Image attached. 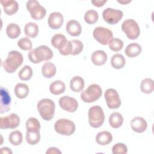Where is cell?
Instances as JSON below:
<instances>
[{"label": "cell", "instance_id": "cell-1", "mask_svg": "<svg viewBox=\"0 0 154 154\" xmlns=\"http://www.w3.org/2000/svg\"><path fill=\"white\" fill-rule=\"evenodd\" d=\"M53 55L52 51L46 45H40L30 51L28 54L29 60L34 64L50 60L53 57Z\"/></svg>", "mask_w": 154, "mask_h": 154}, {"label": "cell", "instance_id": "cell-2", "mask_svg": "<svg viewBox=\"0 0 154 154\" xmlns=\"http://www.w3.org/2000/svg\"><path fill=\"white\" fill-rule=\"evenodd\" d=\"M23 61V57L22 54L17 51L9 52L5 60L2 62L4 69L8 73L14 72Z\"/></svg>", "mask_w": 154, "mask_h": 154}, {"label": "cell", "instance_id": "cell-3", "mask_svg": "<svg viewBox=\"0 0 154 154\" xmlns=\"http://www.w3.org/2000/svg\"><path fill=\"white\" fill-rule=\"evenodd\" d=\"M37 108L43 120L49 121L54 117L55 105L52 100L48 98L42 99L38 102Z\"/></svg>", "mask_w": 154, "mask_h": 154}, {"label": "cell", "instance_id": "cell-4", "mask_svg": "<svg viewBox=\"0 0 154 154\" xmlns=\"http://www.w3.org/2000/svg\"><path fill=\"white\" fill-rule=\"evenodd\" d=\"M88 116L89 124L94 128L100 127L105 120V115L103 109L99 105L90 107L88 109Z\"/></svg>", "mask_w": 154, "mask_h": 154}, {"label": "cell", "instance_id": "cell-5", "mask_svg": "<svg viewBox=\"0 0 154 154\" xmlns=\"http://www.w3.org/2000/svg\"><path fill=\"white\" fill-rule=\"evenodd\" d=\"M102 94L101 87L96 84L90 85L81 93V99L85 103H91L99 99Z\"/></svg>", "mask_w": 154, "mask_h": 154}, {"label": "cell", "instance_id": "cell-6", "mask_svg": "<svg viewBox=\"0 0 154 154\" xmlns=\"http://www.w3.org/2000/svg\"><path fill=\"white\" fill-rule=\"evenodd\" d=\"M121 28L127 37L131 40L137 39L140 34L139 25L134 19H126L123 22Z\"/></svg>", "mask_w": 154, "mask_h": 154}, {"label": "cell", "instance_id": "cell-7", "mask_svg": "<svg viewBox=\"0 0 154 154\" xmlns=\"http://www.w3.org/2000/svg\"><path fill=\"white\" fill-rule=\"evenodd\" d=\"M55 131L61 135L69 136L75 131V125L70 120L67 119H60L54 124Z\"/></svg>", "mask_w": 154, "mask_h": 154}, {"label": "cell", "instance_id": "cell-8", "mask_svg": "<svg viewBox=\"0 0 154 154\" xmlns=\"http://www.w3.org/2000/svg\"><path fill=\"white\" fill-rule=\"evenodd\" d=\"M26 8L31 16L34 20L42 19L46 14L45 8L42 6L36 0H29L26 2Z\"/></svg>", "mask_w": 154, "mask_h": 154}, {"label": "cell", "instance_id": "cell-9", "mask_svg": "<svg viewBox=\"0 0 154 154\" xmlns=\"http://www.w3.org/2000/svg\"><path fill=\"white\" fill-rule=\"evenodd\" d=\"M93 35L94 39L103 45L108 44L113 37L112 32L109 29L102 26L95 28L93 30Z\"/></svg>", "mask_w": 154, "mask_h": 154}, {"label": "cell", "instance_id": "cell-10", "mask_svg": "<svg viewBox=\"0 0 154 154\" xmlns=\"http://www.w3.org/2000/svg\"><path fill=\"white\" fill-rule=\"evenodd\" d=\"M104 97L108 107L110 109H117L121 105V100L118 92L114 88L107 89Z\"/></svg>", "mask_w": 154, "mask_h": 154}, {"label": "cell", "instance_id": "cell-11", "mask_svg": "<svg viewBox=\"0 0 154 154\" xmlns=\"http://www.w3.org/2000/svg\"><path fill=\"white\" fill-rule=\"evenodd\" d=\"M122 11L112 8H106L102 12L103 20L108 23L114 25L118 23L123 17Z\"/></svg>", "mask_w": 154, "mask_h": 154}, {"label": "cell", "instance_id": "cell-12", "mask_svg": "<svg viewBox=\"0 0 154 154\" xmlns=\"http://www.w3.org/2000/svg\"><path fill=\"white\" fill-rule=\"evenodd\" d=\"M1 129H15L20 124V117L15 113H11L5 117L0 118Z\"/></svg>", "mask_w": 154, "mask_h": 154}, {"label": "cell", "instance_id": "cell-13", "mask_svg": "<svg viewBox=\"0 0 154 154\" xmlns=\"http://www.w3.org/2000/svg\"><path fill=\"white\" fill-rule=\"evenodd\" d=\"M59 105L63 109L69 112H73L78 108V102L74 97L64 96L59 99Z\"/></svg>", "mask_w": 154, "mask_h": 154}, {"label": "cell", "instance_id": "cell-14", "mask_svg": "<svg viewBox=\"0 0 154 154\" xmlns=\"http://www.w3.org/2000/svg\"><path fill=\"white\" fill-rule=\"evenodd\" d=\"M1 113L8 112L10 109L11 96L8 90L3 87H1Z\"/></svg>", "mask_w": 154, "mask_h": 154}, {"label": "cell", "instance_id": "cell-15", "mask_svg": "<svg viewBox=\"0 0 154 154\" xmlns=\"http://www.w3.org/2000/svg\"><path fill=\"white\" fill-rule=\"evenodd\" d=\"M64 22L63 14L57 11L51 13L48 19V23L50 28L53 29H57L61 28Z\"/></svg>", "mask_w": 154, "mask_h": 154}, {"label": "cell", "instance_id": "cell-16", "mask_svg": "<svg viewBox=\"0 0 154 154\" xmlns=\"http://www.w3.org/2000/svg\"><path fill=\"white\" fill-rule=\"evenodd\" d=\"M131 126L134 132L142 133L146 130L147 123L144 118L141 117H135L131 122Z\"/></svg>", "mask_w": 154, "mask_h": 154}, {"label": "cell", "instance_id": "cell-17", "mask_svg": "<svg viewBox=\"0 0 154 154\" xmlns=\"http://www.w3.org/2000/svg\"><path fill=\"white\" fill-rule=\"evenodd\" d=\"M1 4L3 6L4 11L7 15H13L16 13L19 9L18 2L14 0L1 1Z\"/></svg>", "mask_w": 154, "mask_h": 154}, {"label": "cell", "instance_id": "cell-18", "mask_svg": "<svg viewBox=\"0 0 154 154\" xmlns=\"http://www.w3.org/2000/svg\"><path fill=\"white\" fill-rule=\"evenodd\" d=\"M66 31L72 36H78L81 34L82 28L80 23L75 20H70L66 23Z\"/></svg>", "mask_w": 154, "mask_h": 154}, {"label": "cell", "instance_id": "cell-19", "mask_svg": "<svg viewBox=\"0 0 154 154\" xmlns=\"http://www.w3.org/2000/svg\"><path fill=\"white\" fill-rule=\"evenodd\" d=\"M107 54L102 50H97L91 54V60L92 63L96 66H102L107 61Z\"/></svg>", "mask_w": 154, "mask_h": 154}, {"label": "cell", "instance_id": "cell-20", "mask_svg": "<svg viewBox=\"0 0 154 154\" xmlns=\"http://www.w3.org/2000/svg\"><path fill=\"white\" fill-rule=\"evenodd\" d=\"M40 140V129H28L26 134V142L30 145L37 144Z\"/></svg>", "mask_w": 154, "mask_h": 154}, {"label": "cell", "instance_id": "cell-21", "mask_svg": "<svg viewBox=\"0 0 154 154\" xmlns=\"http://www.w3.org/2000/svg\"><path fill=\"white\" fill-rule=\"evenodd\" d=\"M112 140V134L106 131L99 132L96 137V141L100 145L105 146L109 144Z\"/></svg>", "mask_w": 154, "mask_h": 154}, {"label": "cell", "instance_id": "cell-22", "mask_svg": "<svg viewBox=\"0 0 154 154\" xmlns=\"http://www.w3.org/2000/svg\"><path fill=\"white\" fill-rule=\"evenodd\" d=\"M84 79L79 76H75L70 81V89L74 92H79L82 91L84 87Z\"/></svg>", "mask_w": 154, "mask_h": 154}, {"label": "cell", "instance_id": "cell-23", "mask_svg": "<svg viewBox=\"0 0 154 154\" xmlns=\"http://www.w3.org/2000/svg\"><path fill=\"white\" fill-rule=\"evenodd\" d=\"M141 49V46L139 44L137 43H132L126 46L125 52L128 57L132 58L140 55Z\"/></svg>", "mask_w": 154, "mask_h": 154}, {"label": "cell", "instance_id": "cell-24", "mask_svg": "<svg viewBox=\"0 0 154 154\" xmlns=\"http://www.w3.org/2000/svg\"><path fill=\"white\" fill-rule=\"evenodd\" d=\"M57 72V68L54 64L51 62L45 63L42 67V73L44 77L51 78L53 77Z\"/></svg>", "mask_w": 154, "mask_h": 154}, {"label": "cell", "instance_id": "cell-25", "mask_svg": "<svg viewBox=\"0 0 154 154\" xmlns=\"http://www.w3.org/2000/svg\"><path fill=\"white\" fill-rule=\"evenodd\" d=\"M65 90L66 85L60 80H56L52 82L49 86L50 92L55 95H59L64 93Z\"/></svg>", "mask_w": 154, "mask_h": 154}, {"label": "cell", "instance_id": "cell-26", "mask_svg": "<svg viewBox=\"0 0 154 154\" xmlns=\"http://www.w3.org/2000/svg\"><path fill=\"white\" fill-rule=\"evenodd\" d=\"M123 123V117L118 112H113L109 117V123L113 128H120Z\"/></svg>", "mask_w": 154, "mask_h": 154}, {"label": "cell", "instance_id": "cell-27", "mask_svg": "<svg viewBox=\"0 0 154 154\" xmlns=\"http://www.w3.org/2000/svg\"><path fill=\"white\" fill-rule=\"evenodd\" d=\"M14 93L17 98L24 99L29 94L28 86L24 83H17L14 87Z\"/></svg>", "mask_w": 154, "mask_h": 154}, {"label": "cell", "instance_id": "cell-28", "mask_svg": "<svg viewBox=\"0 0 154 154\" xmlns=\"http://www.w3.org/2000/svg\"><path fill=\"white\" fill-rule=\"evenodd\" d=\"M38 26L34 22H28L24 27V32L26 36L30 38H35L38 34Z\"/></svg>", "mask_w": 154, "mask_h": 154}, {"label": "cell", "instance_id": "cell-29", "mask_svg": "<svg viewBox=\"0 0 154 154\" xmlns=\"http://www.w3.org/2000/svg\"><path fill=\"white\" fill-rule=\"evenodd\" d=\"M20 28L15 23L8 24L6 28V33L10 38L14 39L17 38L20 34Z\"/></svg>", "mask_w": 154, "mask_h": 154}, {"label": "cell", "instance_id": "cell-30", "mask_svg": "<svg viewBox=\"0 0 154 154\" xmlns=\"http://www.w3.org/2000/svg\"><path fill=\"white\" fill-rule=\"evenodd\" d=\"M67 40L64 35L61 34H57L54 35L51 38V44L52 45L57 48V49L60 50L65 45Z\"/></svg>", "mask_w": 154, "mask_h": 154}, {"label": "cell", "instance_id": "cell-31", "mask_svg": "<svg viewBox=\"0 0 154 154\" xmlns=\"http://www.w3.org/2000/svg\"><path fill=\"white\" fill-rule=\"evenodd\" d=\"M126 60L122 54H116L111 57V64L112 67L116 69H120L124 67Z\"/></svg>", "mask_w": 154, "mask_h": 154}, {"label": "cell", "instance_id": "cell-32", "mask_svg": "<svg viewBox=\"0 0 154 154\" xmlns=\"http://www.w3.org/2000/svg\"><path fill=\"white\" fill-rule=\"evenodd\" d=\"M141 91L146 94H150L153 91L154 84L153 81L151 78H145L141 82L140 84Z\"/></svg>", "mask_w": 154, "mask_h": 154}, {"label": "cell", "instance_id": "cell-33", "mask_svg": "<svg viewBox=\"0 0 154 154\" xmlns=\"http://www.w3.org/2000/svg\"><path fill=\"white\" fill-rule=\"evenodd\" d=\"M10 143L14 146H19L22 143V134L19 131H14L11 132L8 136Z\"/></svg>", "mask_w": 154, "mask_h": 154}, {"label": "cell", "instance_id": "cell-34", "mask_svg": "<svg viewBox=\"0 0 154 154\" xmlns=\"http://www.w3.org/2000/svg\"><path fill=\"white\" fill-rule=\"evenodd\" d=\"M32 74L33 72L32 68L30 66L26 65L20 70L18 73V76L21 80L28 81L31 79Z\"/></svg>", "mask_w": 154, "mask_h": 154}, {"label": "cell", "instance_id": "cell-35", "mask_svg": "<svg viewBox=\"0 0 154 154\" xmlns=\"http://www.w3.org/2000/svg\"><path fill=\"white\" fill-rule=\"evenodd\" d=\"M99 19L98 13L94 10H89L85 13L84 20L88 24L95 23Z\"/></svg>", "mask_w": 154, "mask_h": 154}, {"label": "cell", "instance_id": "cell-36", "mask_svg": "<svg viewBox=\"0 0 154 154\" xmlns=\"http://www.w3.org/2000/svg\"><path fill=\"white\" fill-rule=\"evenodd\" d=\"M123 42L119 38H112L108 43L109 48L114 52L120 51L123 47Z\"/></svg>", "mask_w": 154, "mask_h": 154}, {"label": "cell", "instance_id": "cell-37", "mask_svg": "<svg viewBox=\"0 0 154 154\" xmlns=\"http://www.w3.org/2000/svg\"><path fill=\"white\" fill-rule=\"evenodd\" d=\"M72 43V52L70 55H76L79 54L83 50V43L79 40L73 39L70 40Z\"/></svg>", "mask_w": 154, "mask_h": 154}, {"label": "cell", "instance_id": "cell-38", "mask_svg": "<svg viewBox=\"0 0 154 154\" xmlns=\"http://www.w3.org/2000/svg\"><path fill=\"white\" fill-rule=\"evenodd\" d=\"M17 45L22 50H31L32 47V43L31 40L27 37H22L17 42Z\"/></svg>", "mask_w": 154, "mask_h": 154}, {"label": "cell", "instance_id": "cell-39", "mask_svg": "<svg viewBox=\"0 0 154 154\" xmlns=\"http://www.w3.org/2000/svg\"><path fill=\"white\" fill-rule=\"evenodd\" d=\"M26 130L28 129H40V122L35 117H29L25 123Z\"/></svg>", "mask_w": 154, "mask_h": 154}, {"label": "cell", "instance_id": "cell-40", "mask_svg": "<svg viewBox=\"0 0 154 154\" xmlns=\"http://www.w3.org/2000/svg\"><path fill=\"white\" fill-rule=\"evenodd\" d=\"M127 152V146L122 143H116L112 147V153L113 154H126Z\"/></svg>", "mask_w": 154, "mask_h": 154}, {"label": "cell", "instance_id": "cell-41", "mask_svg": "<svg viewBox=\"0 0 154 154\" xmlns=\"http://www.w3.org/2000/svg\"><path fill=\"white\" fill-rule=\"evenodd\" d=\"M59 52L63 55H69L71 54L72 52V43L71 42L67 40L65 45L63 47V48L59 50Z\"/></svg>", "mask_w": 154, "mask_h": 154}, {"label": "cell", "instance_id": "cell-42", "mask_svg": "<svg viewBox=\"0 0 154 154\" xmlns=\"http://www.w3.org/2000/svg\"><path fill=\"white\" fill-rule=\"evenodd\" d=\"M46 154H54V153H61V152L57 147H50L49 149H48L46 152Z\"/></svg>", "mask_w": 154, "mask_h": 154}, {"label": "cell", "instance_id": "cell-43", "mask_svg": "<svg viewBox=\"0 0 154 154\" xmlns=\"http://www.w3.org/2000/svg\"><path fill=\"white\" fill-rule=\"evenodd\" d=\"M107 2L106 0H104V1H97V0H95V1H91V2L96 7H102L104 5V4Z\"/></svg>", "mask_w": 154, "mask_h": 154}, {"label": "cell", "instance_id": "cell-44", "mask_svg": "<svg viewBox=\"0 0 154 154\" xmlns=\"http://www.w3.org/2000/svg\"><path fill=\"white\" fill-rule=\"evenodd\" d=\"M1 152L2 153H12V151L11 150V149L8 147H2L1 149Z\"/></svg>", "mask_w": 154, "mask_h": 154}, {"label": "cell", "instance_id": "cell-45", "mask_svg": "<svg viewBox=\"0 0 154 154\" xmlns=\"http://www.w3.org/2000/svg\"><path fill=\"white\" fill-rule=\"evenodd\" d=\"M131 1H118V2H119V3H120V4H128V3H129V2H130Z\"/></svg>", "mask_w": 154, "mask_h": 154}]
</instances>
